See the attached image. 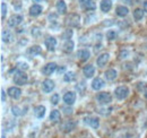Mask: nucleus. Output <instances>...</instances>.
<instances>
[{
  "instance_id": "11",
  "label": "nucleus",
  "mask_w": 147,
  "mask_h": 138,
  "mask_svg": "<svg viewBox=\"0 0 147 138\" xmlns=\"http://www.w3.org/2000/svg\"><path fill=\"white\" fill-rule=\"evenodd\" d=\"M76 97H77L76 93L73 92V91H69V92L65 93L62 100H63V102L67 104V105H73V104L76 102Z\"/></svg>"
},
{
  "instance_id": "12",
  "label": "nucleus",
  "mask_w": 147,
  "mask_h": 138,
  "mask_svg": "<svg viewBox=\"0 0 147 138\" xmlns=\"http://www.w3.org/2000/svg\"><path fill=\"white\" fill-rule=\"evenodd\" d=\"M7 94H8L13 100H18L19 97L22 96V89L17 86H11L8 88Z\"/></svg>"
},
{
  "instance_id": "8",
  "label": "nucleus",
  "mask_w": 147,
  "mask_h": 138,
  "mask_svg": "<svg viewBox=\"0 0 147 138\" xmlns=\"http://www.w3.org/2000/svg\"><path fill=\"white\" fill-rule=\"evenodd\" d=\"M55 84L52 79H44L42 82V91L44 93H47V94L51 93L55 89Z\"/></svg>"
},
{
  "instance_id": "26",
  "label": "nucleus",
  "mask_w": 147,
  "mask_h": 138,
  "mask_svg": "<svg viewBox=\"0 0 147 138\" xmlns=\"http://www.w3.org/2000/svg\"><path fill=\"white\" fill-rule=\"evenodd\" d=\"M105 78L108 79V80H114L115 78H117V76H118V72H117V70L113 68H110L108 69L107 71H105Z\"/></svg>"
},
{
  "instance_id": "35",
  "label": "nucleus",
  "mask_w": 147,
  "mask_h": 138,
  "mask_svg": "<svg viewBox=\"0 0 147 138\" xmlns=\"http://www.w3.org/2000/svg\"><path fill=\"white\" fill-rule=\"evenodd\" d=\"M129 54H130V52H129L128 50H126V49L123 50V49H122V50H120V52H119V59H120V60L127 59L129 57Z\"/></svg>"
},
{
  "instance_id": "3",
  "label": "nucleus",
  "mask_w": 147,
  "mask_h": 138,
  "mask_svg": "<svg viewBox=\"0 0 147 138\" xmlns=\"http://www.w3.org/2000/svg\"><path fill=\"white\" fill-rule=\"evenodd\" d=\"M96 101L100 104H110L112 102V95L108 92H101L96 95Z\"/></svg>"
},
{
  "instance_id": "16",
  "label": "nucleus",
  "mask_w": 147,
  "mask_h": 138,
  "mask_svg": "<svg viewBox=\"0 0 147 138\" xmlns=\"http://www.w3.org/2000/svg\"><path fill=\"white\" fill-rule=\"evenodd\" d=\"M105 85V82L101 78V77H96V78H94L92 82V84H91V86H92V89L94 91H100L101 88H103Z\"/></svg>"
},
{
  "instance_id": "48",
  "label": "nucleus",
  "mask_w": 147,
  "mask_h": 138,
  "mask_svg": "<svg viewBox=\"0 0 147 138\" xmlns=\"http://www.w3.org/2000/svg\"><path fill=\"white\" fill-rule=\"evenodd\" d=\"M1 138H6V136H5V133H2V134H1Z\"/></svg>"
},
{
  "instance_id": "10",
  "label": "nucleus",
  "mask_w": 147,
  "mask_h": 138,
  "mask_svg": "<svg viewBox=\"0 0 147 138\" xmlns=\"http://www.w3.org/2000/svg\"><path fill=\"white\" fill-rule=\"evenodd\" d=\"M57 69H58V66H57L55 62H49V64H47V65L42 68L41 71H42L43 75H45V76H50V75H52V74L55 72Z\"/></svg>"
},
{
  "instance_id": "45",
  "label": "nucleus",
  "mask_w": 147,
  "mask_h": 138,
  "mask_svg": "<svg viewBox=\"0 0 147 138\" xmlns=\"http://www.w3.org/2000/svg\"><path fill=\"white\" fill-rule=\"evenodd\" d=\"M125 3H127V5H132L134 3V0H122Z\"/></svg>"
},
{
  "instance_id": "24",
  "label": "nucleus",
  "mask_w": 147,
  "mask_h": 138,
  "mask_svg": "<svg viewBox=\"0 0 147 138\" xmlns=\"http://www.w3.org/2000/svg\"><path fill=\"white\" fill-rule=\"evenodd\" d=\"M100 8L103 13H109L112 8V1L111 0H102L100 3Z\"/></svg>"
},
{
  "instance_id": "7",
  "label": "nucleus",
  "mask_w": 147,
  "mask_h": 138,
  "mask_svg": "<svg viewBox=\"0 0 147 138\" xmlns=\"http://www.w3.org/2000/svg\"><path fill=\"white\" fill-rule=\"evenodd\" d=\"M115 138H138V134L135 130H129V129H125L121 130L117 134Z\"/></svg>"
},
{
  "instance_id": "32",
  "label": "nucleus",
  "mask_w": 147,
  "mask_h": 138,
  "mask_svg": "<svg viewBox=\"0 0 147 138\" xmlns=\"http://www.w3.org/2000/svg\"><path fill=\"white\" fill-rule=\"evenodd\" d=\"M73 35H74V31L73 30H66L63 33H62V35H61V37H62V40H70L71 37H73Z\"/></svg>"
},
{
  "instance_id": "33",
  "label": "nucleus",
  "mask_w": 147,
  "mask_h": 138,
  "mask_svg": "<svg viewBox=\"0 0 147 138\" xmlns=\"http://www.w3.org/2000/svg\"><path fill=\"white\" fill-rule=\"evenodd\" d=\"M105 35H107V39H108L109 41H113V40L117 39V32H115L114 30H109Z\"/></svg>"
},
{
  "instance_id": "47",
  "label": "nucleus",
  "mask_w": 147,
  "mask_h": 138,
  "mask_svg": "<svg viewBox=\"0 0 147 138\" xmlns=\"http://www.w3.org/2000/svg\"><path fill=\"white\" fill-rule=\"evenodd\" d=\"M144 10H145V12L147 13V0L145 1V2H144Z\"/></svg>"
},
{
  "instance_id": "46",
  "label": "nucleus",
  "mask_w": 147,
  "mask_h": 138,
  "mask_svg": "<svg viewBox=\"0 0 147 138\" xmlns=\"http://www.w3.org/2000/svg\"><path fill=\"white\" fill-rule=\"evenodd\" d=\"M87 1H88V0H79V3H80L82 6H84V5H85Z\"/></svg>"
},
{
  "instance_id": "34",
  "label": "nucleus",
  "mask_w": 147,
  "mask_h": 138,
  "mask_svg": "<svg viewBox=\"0 0 147 138\" xmlns=\"http://www.w3.org/2000/svg\"><path fill=\"white\" fill-rule=\"evenodd\" d=\"M31 34L33 35V37H38L40 35L42 34V31H41V28H40V27H37V26H34V27H32Z\"/></svg>"
},
{
  "instance_id": "51",
  "label": "nucleus",
  "mask_w": 147,
  "mask_h": 138,
  "mask_svg": "<svg viewBox=\"0 0 147 138\" xmlns=\"http://www.w3.org/2000/svg\"><path fill=\"white\" fill-rule=\"evenodd\" d=\"M83 138H91V137H83Z\"/></svg>"
},
{
  "instance_id": "44",
  "label": "nucleus",
  "mask_w": 147,
  "mask_h": 138,
  "mask_svg": "<svg viewBox=\"0 0 147 138\" xmlns=\"http://www.w3.org/2000/svg\"><path fill=\"white\" fill-rule=\"evenodd\" d=\"M65 70H66V67H65V66H62V67H59V68L57 69V71H58L59 74H61V72H63Z\"/></svg>"
},
{
  "instance_id": "39",
  "label": "nucleus",
  "mask_w": 147,
  "mask_h": 138,
  "mask_svg": "<svg viewBox=\"0 0 147 138\" xmlns=\"http://www.w3.org/2000/svg\"><path fill=\"white\" fill-rule=\"evenodd\" d=\"M17 69L22 70V71L27 70V69H28V65H27L26 62H18V64H17Z\"/></svg>"
},
{
  "instance_id": "14",
  "label": "nucleus",
  "mask_w": 147,
  "mask_h": 138,
  "mask_svg": "<svg viewBox=\"0 0 147 138\" xmlns=\"http://www.w3.org/2000/svg\"><path fill=\"white\" fill-rule=\"evenodd\" d=\"M44 44H45V48L48 49V51H55V47H57V40L53 36H48L44 41Z\"/></svg>"
},
{
  "instance_id": "52",
  "label": "nucleus",
  "mask_w": 147,
  "mask_h": 138,
  "mask_svg": "<svg viewBox=\"0 0 147 138\" xmlns=\"http://www.w3.org/2000/svg\"><path fill=\"white\" fill-rule=\"evenodd\" d=\"M146 49H147V42H146Z\"/></svg>"
},
{
  "instance_id": "21",
  "label": "nucleus",
  "mask_w": 147,
  "mask_h": 138,
  "mask_svg": "<svg viewBox=\"0 0 147 138\" xmlns=\"http://www.w3.org/2000/svg\"><path fill=\"white\" fill-rule=\"evenodd\" d=\"M74 48H75V43L73 40H67L62 45V51L65 53H71L74 51Z\"/></svg>"
},
{
  "instance_id": "19",
  "label": "nucleus",
  "mask_w": 147,
  "mask_h": 138,
  "mask_svg": "<svg viewBox=\"0 0 147 138\" xmlns=\"http://www.w3.org/2000/svg\"><path fill=\"white\" fill-rule=\"evenodd\" d=\"M42 10H43L42 6L35 3V5L31 6V8H30V15H31V16H33V17H37L38 15H41V14H42Z\"/></svg>"
},
{
  "instance_id": "17",
  "label": "nucleus",
  "mask_w": 147,
  "mask_h": 138,
  "mask_svg": "<svg viewBox=\"0 0 147 138\" xmlns=\"http://www.w3.org/2000/svg\"><path fill=\"white\" fill-rule=\"evenodd\" d=\"M55 8L59 15H65L67 13V5L63 0H58L55 3Z\"/></svg>"
},
{
  "instance_id": "38",
  "label": "nucleus",
  "mask_w": 147,
  "mask_h": 138,
  "mask_svg": "<svg viewBox=\"0 0 147 138\" xmlns=\"http://www.w3.org/2000/svg\"><path fill=\"white\" fill-rule=\"evenodd\" d=\"M51 103L53 104V105H57V104L60 102V95L58 94V93H55L52 96H51Z\"/></svg>"
},
{
  "instance_id": "29",
  "label": "nucleus",
  "mask_w": 147,
  "mask_h": 138,
  "mask_svg": "<svg viewBox=\"0 0 147 138\" xmlns=\"http://www.w3.org/2000/svg\"><path fill=\"white\" fill-rule=\"evenodd\" d=\"M75 78H76V75H75V72L74 71H67V72H65V75H63V80L65 82H67V83H70V82H74L75 80Z\"/></svg>"
},
{
  "instance_id": "37",
  "label": "nucleus",
  "mask_w": 147,
  "mask_h": 138,
  "mask_svg": "<svg viewBox=\"0 0 147 138\" xmlns=\"http://www.w3.org/2000/svg\"><path fill=\"white\" fill-rule=\"evenodd\" d=\"M7 15V5L5 2H1V19L5 20Z\"/></svg>"
},
{
  "instance_id": "41",
  "label": "nucleus",
  "mask_w": 147,
  "mask_h": 138,
  "mask_svg": "<svg viewBox=\"0 0 147 138\" xmlns=\"http://www.w3.org/2000/svg\"><path fill=\"white\" fill-rule=\"evenodd\" d=\"M76 88L78 89V92L80 93V94H84V88H85V83L84 82H80V84H78Z\"/></svg>"
},
{
  "instance_id": "6",
  "label": "nucleus",
  "mask_w": 147,
  "mask_h": 138,
  "mask_svg": "<svg viewBox=\"0 0 147 138\" xmlns=\"http://www.w3.org/2000/svg\"><path fill=\"white\" fill-rule=\"evenodd\" d=\"M23 20H24V17L22 15L15 14V15H13L11 17L7 20V24H8L9 27H17Z\"/></svg>"
},
{
  "instance_id": "1",
  "label": "nucleus",
  "mask_w": 147,
  "mask_h": 138,
  "mask_svg": "<svg viewBox=\"0 0 147 138\" xmlns=\"http://www.w3.org/2000/svg\"><path fill=\"white\" fill-rule=\"evenodd\" d=\"M27 82H28V76L26 75V72L18 69L14 75V83L18 86H23V85H26Z\"/></svg>"
},
{
  "instance_id": "30",
  "label": "nucleus",
  "mask_w": 147,
  "mask_h": 138,
  "mask_svg": "<svg viewBox=\"0 0 147 138\" xmlns=\"http://www.w3.org/2000/svg\"><path fill=\"white\" fill-rule=\"evenodd\" d=\"M84 9H86V10H95L96 9V5H95V2L93 1V0H88L84 6H82Z\"/></svg>"
},
{
  "instance_id": "15",
  "label": "nucleus",
  "mask_w": 147,
  "mask_h": 138,
  "mask_svg": "<svg viewBox=\"0 0 147 138\" xmlns=\"http://www.w3.org/2000/svg\"><path fill=\"white\" fill-rule=\"evenodd\" d=\"M77 58L80 61L85 62V61H87L91 58V51L88 49H80V50H78V52H77Z\"/></svg>"
},
{
  "instance_id": "22",
  "label": "nucleus",
  "mask_w": 147,
  "mask_h": 138,
  "mask_svg": "<svg viewBox=\"0 0 147 138\" xmlns=\"http://www.w3.org/2000/svg\"><path fill=\"white\" fill-rule=\"evenodd\" d=\"M115 14H117V16H119V17L121 18L126 17L129 14L128 7H126V6H118L115 8Z\"/></svg>"
},
{
  "instance_id": "49",
  "label": "nucleus",
  "mask_w": 147,
  "mask_h": 138,
  "mask_svg": "<svg viewBox=\"0 0 147 138\" xmlns=\"http://www.w3.org/2000/svg\"><path fill=\"white\" fill-rule=\"evenodd\" d=\"M144 96H145V99H147V91L145 92V93H144Z\"/></svg>"
},
{
  "instance_id": "36",
  "label": "nucleus",
  "mask_w": 147,
  "mask_h": 138,
  "mask_svg": "<svg viewBox=\"0 0 147 138\" xmlns=\"http://www.w3.org/2000/svg\"><path fill=\"white\" fill-rule=\"evenodd\" d=\"M137 89L139 91V92H146L147 91V83H144V82H139L138 84H137Z\"/></svg>"
},
{
  "instance_id": "43",
  "label": "nucleus",
  "mask_w": 147,
  "mask_h": 138,
  "mask_svg": "<svg viewBox=\"0 0 147 138\" xmlns=\"http://www.w3.org/2000/svg\"><path fill=\"white\" fill-rule=\"evenodd\" d=\"M6 92L5 89H1V102H6Z\"/></svg>"
},
{
  "instance_id": "27",
  "label": "nucleus",
  "mask_w": 147,
  "mask_h": 138,
  "mask_svg": "<svg viewBox=\"0 0 147 138\" xmlns=\"http://www.w3.org/2000/svg\"><path fill=\"white\" fill-rule=\"evenodd\" d=\"M49 118H50V120L52 121V122H58L61 119V113H60L59 110H52Z\"/></svg>"
},
{
  "instance_id": "18",
  "label": "nucleus",
  "mask_w": 147,
  "mask_h": 138,
  "mask_svg": "<svg viewBox=\"0 0 147 138\" xmlns=\"http://www.w3.org/2000/svg\"><path fill=\"white\" fill-rule=\"evenodd\" d=\"M45 111H47V108L44 105H37L34 109V116L36 117L37 119H43L44 116H45Z\"/></svg>"
},
{
  "instance_id": "23",
  "label": "nucleus",
  "mask_w": 147,
  "mask_h": 138,
  "mask_svg": "<svg viewBox=\"0 0 147 138\" xmlns=\"http://www.w3.org/2000/svg\"><path fill=\"white\" fill-rule=\"evenodd\" d=\"M27 53L31 55V57H37L42 53V48L40 45H32L31 48H28Z\"/></svg>"
},
{
  "instance_id": "20",
  "label": "nucleus",
  "mask_w": 147,
  "mask_h": 138,
  "mask_svg": "<svg viewBox=\"0 0 147 138\" xmlns=\"http://www.w3.org/2000/svg\"><path fill=\"white\" fill-rule=\"evenodd\" d=\"M83 74L86 78H92L94 74H95V67L93 65H86L83 68Z\"/></svg>"
},
{
  "instance_id": "4",
  "label": "nucleus",
  "mask_w": 147,
  "mask_h": 138,
  "mask_svg": "<svg viewBox=\"0 0 147 138\" xmlns=\"http://www.w3.org/2000/svg\"><path fill=\"white\" fill-rule=\"evenodd\" d=\"M84 123L90 126L93 129H98L100 128V119L97 117H92V116H87L84 117Z\"/></svg>"
},
{
  "instance_id": "13",
  "label": "nucleus",
  "mask_w": 147,
  "mask_h": 138,
  "mask_svg": "<svg viewBox=\"0 0 147 138\" xmlns=\"http://www.w3.org/2000/svg\"><path fill=\"white\" fill-rule=\"evenodd\" d=\"M110 60V54L109 53H101L97 59H96V65L100 67V68H103Z\"/></svg>"
},
{
  "instance_id": "50",
  "label": "nucleus",
  "mask_w": 147,
  "mask_h": 138,
  "mask_svg": "<svg viewBox=\"0 0 147 138\" xmlns=\"http://www.w3.org/2000/svg\"><path fill=\"white\" fill-rule=\"evenodd\" d=\"M33 1H35V2H40V1H42V0H33Z\"/></svg>"
},
{
  "instance_id": "2",
  "label": "nucleus",
  "mask_w": 147,
  "mask_h": 138,
  "mask_svg": "<svg viewBox=\"0 0 147 138\" xmlns=\"http://www.w3.org/2000/svg\"><path fill=\"white\" fill-rule=\"evenodd\" d=\"M129 93H130V91H129V87L126 86V85H121V86H118L115 89H114V96L118 99V100H120V101H122V100H126L127 97H128Z\"/></svg>"
},
{
  "instance_id": "28",
  "label": "nucleus",
  "mask_w": 147,
  "mask_h": 138,
  "mask_svg": "<svg viewBox=\"0 0 147 138\" xmlns=\"http://www.w3.org/2000/svg\"><path fill=\"white\" fill-rule=\"evenodd\" d=\"M144 12L145 10H143L142 8H136L134 10V18H135V20H137V22L142 20L144 18Z\"/></svg>"
},
{
  "instance_id": "5",
  "label": "nucleus",
  "mask_w": 147,
  "mask_h": 138,
  "mask_svg": "<svg viewBox=\"0 0 147 138\" xmlns=\"http://www.w3.org/2000/svg\"><path fill=\"white\" fill-rule=\"evenodd\" d=\"M67 25L70 27H78L80 25V16L76 13L70 14L67 17Z\"/></svg>"
},
{
  "instance_id": "42",
  "label": "nucleus",
  "mask_w": 147,
  "mask_h": 138,
  "mask_svg": "<svg viewBox=\"0 0 147 138\" xmlns=\"http://www.w3.org/2000/svg\"><path fill=\"white\" fill-rule=\"evenodd\" d=\"M63 111H65V114H66V116L73 114V109H71V108H63Z\"/></svg>"
},
{
  "instance_id": "25",
  "label": "nucleus",
  "mask_w": 147,
  "mask_h": 138,
  "mask_svg": "<svg viewBox=\"0 0 147 138\" xmlns=\"http://www.w3.org/2000/svg\"><path fill=\"white\" fill-rule=\"evenodd\" d=\"M1 39H2V42H5V43H11L14 41V35L10 31H3Z\"/></svg>"
},
{
  "instance_id": "40",
  "label": "nucleus",
  "mask_w": 147,
  "mask_h": 138,
  "mask_svg": "<svg viewBox=\"0 0 147 138\" xmlns=\"http://www.w3.org/2000/svg\"><path fill=\"white\" fill-rule=\"evenodd\" d=\"M48 18H49V20H50L51 25H53V24H57V20H58V16H57L55 14H50Z\"/></svg>"
},
{
  "instance_id": "9",
  "label": "nucleus",
  "mask_w": 147,
  "mask_h": 138,
  "mask_svg": "<svg viewBox=\"0 0 147 138\" xmlns=\"http://www.w3.org/2000/svg\"><path fill=\"white\" fill-rule=\"evenodd\" d=\"M76 126H77V123L74 120H67L66 122H63V124L61 126V130L65 134H69V133H71L76 129Z\"/></svg>"
},
{
  "instance_id": "31",
  "label": "nucleus",
  "mask_w": 147,
  "mask_h": 138,
  "mask_svg": "<svg viewBox=\"0 0 147 138\" xmlns=\"http://www.w3.org/2000/svg\"><path fill=\"white\" fill-rule=\"evenodd\" d=\"M11 113L15 116V117H20V116H23L25 112L24 111H22V109L17 106V105H15V106H13L11 108Z\"/></svg>"
}]
</instances>
